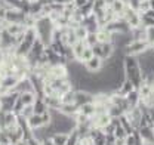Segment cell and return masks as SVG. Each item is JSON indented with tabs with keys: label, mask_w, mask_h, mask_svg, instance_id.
<instances>
[{
	"label": "cell",
	"mask_w": 154,
	"mask_h": 145,
	"mask_svg": "<svg viewBox=\"0 0 154 145\" xmlns=\"http://www.w3.org/2000/svg\"><path fill=\"white\" fill-rule=\"evenodd\" d=\"M123 68H125V77L134 85L135 89H138L139 85L142 83V71H141V65H139L138 56L125 55Z\"/></svg>",
	"instance_id": "1"
},
{
	"label": "cell",
	"mask_w": 154,
	"mask_h": 145,
	"mask_svg": "<svg viewBox=\"0 0 154 145\" xmlns=\"http://www.w3.org/2000/svg\"><path fill=\"white\" fill-rule=\"evenodd\" d=\"M34 30H36V34H37L38 40H42L46 48L51 46L52 39H54V30H55V24L51 21V18L49 17L38 18Z\"/></svg>",
	"instance_id": "2"
},
{
	"label": "cell",
	"mask_w": 154,
	"mask_h": 145,
	"mask_svg": "<svg viewBox=\"0 0 154 145\" xmlns=\"http://www.w3.org/2000/svg\"><path fill=\"white\" fill-rule=\"evenodd\" d=\"M150 48H151V46H150V43H148L147 40H131V42L125 46L123 52H125V55L138 56V55L144 54L145 51H148Z\"/></svg>",
	"instance_id": "3"
},
{
	"label": "cell",
	"mask_w": 154,
	"mask_h": 145,
	"mask_svg": "<svg viewBox=\"0 0 154 145\" xmlns=\"http://www.w3.org/2000/svg\"><path fill=\"white\" fill-rule=\"evenodd\" d=\"M123 21L129 25V28H136V27H141L142 25V17L139 12L132 11L131 8H126L125 12H123Z\"/></svg>",
	"instance_id": "4"
},
{
	"label": "cell",
	"mask_w": 154,
	"mask_h": 145,
	"mask_svg": "<svg viewBox=\"0 0 154 145\" xmlns=\"http://www.w3.org/2000/svg\"><path fill=\"white\" fill-rule=\"evenodd\" d=\"M24 17H25V12L21 11L18 8H12V9H8L6 11V21L11 22V24H22L24 21Z\"/></svg>",
	"instance_id": "5"
},
{
	"label": "cell",
	"mask_w": 154,
	"mask_h": 145,
	"mask_svg": "<svg viewBox=\"0 0 154 145\" xmlns=\"http://www.w3.org/2000/svg\"><path fill=\"white\" fill-rule=\"evenodd\" d=\"M104 64H105V61L104 59H101L99 56H92L88 62H85V67H86V70L89 72H92V74H96V72H99L102 70V67H104Z\"/></svg>",
	"instance_id": "6"
},
{
	"label": "cell",
	"mask_w": 154,
	"mask_h": 145,
	"mask_svg": "<svg viewBox=\"0 0 154 145\" xmlns=\"http://www.w3.org/2000/svg\"><path fill=\"white\" fill-rule=\"evenodd\" d=\"M88 102H94V95L86 91H82V89H76L74 91V104L77 107H80Z\"/></svg>",
	"instance_id": "7"
},
{
	"label": "cell",
	"mask_w": 154,
	"mask_h": 145,
	"mask_svg": "<svg viewBox=\"0 0 154 145\" xmlns=\"http://www.w3.org/2000/svg\"><path fill=\"white\" fill-rule=\"evenodd\" d=\"M136 130H138V135L142 139V142H154V127L145 125V126L138 127Z\"/></svg>",
	"instance_id": "8"
},
{
	"label": "cell",
	"mask_w": 154,
	"mask_h": 145,
	"mask_svg": "<svg viewBox=\"0 0 154 145\" xmlns=\"http://www.w3.org/2000/svg\"><path fill=\"white\" fill-rule=\"evenodd\" d=\"M51 76L54 79H68V68H67V64H57V65H52L51 67Z\"/></svg>",
	"instance_id": "9"
},
{
	"label": "cell",
	"mask_w": 154,
	"mask_h": 145,
	"mask_svg": "<svg viewBox=\"0 0 154 145\" xmlns=\"http://www.w3.org/2000/svg\"><path fill=\"white\" fill-rule=\"evenodd\" d=\"M82 25H85L86 28H88V31L89 33H96L101 27H99V22H98V19L96 17L92 14V15H89V17H85L83 18V22H82Z\"/></svg>",
	"instance_id": "10"
},
{
	"label": "cell",
	"mask_w": 154,
	"mask_h": 145,
	"mask_svg": "<svg viewBox=\"0 0 154 145\" xmlns=\"http://www.w3.org/2000/svg\"><path fill=\"white\" fill-rule=\"evenodd\" d=\"M19 99L24 105H33L37 99V93L33 91H27V92H22L19 93Z\"/></svg>",
	"instance_id": "11"
},
{
	"label": "cell",
	"mask_w": 154,
	"mask_h": 145,
	"mask_svg": "<svg viewBox=\"0 0 154 145\" xmlns=\"http://www.w3.org/2000/svg\"><path fill=\"white\" fill-rule=\"evenodd\" d=\"M129 34H131V40H145L147 39V28L142 25L136 27L129 31Z\"/></svg>",
	"instance_id": "12"
},
{
	"label": "cell",
	"mask_w": 154,
	"mask_h": 145,
	"mask_svg": "<svg viewBox=\"0 0 154 145\" xmlns=\"http://www.w3.org/2000/svg\"><path fill=\"white\" fill-rule=\"evenodd\" d=\"M134 89H135L134 85H132L128 79H125V82H123V83H122L117 89H116V92H117L119 95H122V96H128L131 92L134 91Z\"/></svg>",
	"instance_id": "13"
},
{
	"label": "cell",
	"mask_w": 154,
	"mask_h": 145,
	"mask_svg": "<svg viewBox=\"0 0 154 145\" xmlns=\"http://www.w3.org/2000/svg\"><path fill=\"white\" fill-rule=\"evenodd\" d=\"M27 125L31 130L34 129H38V127L43 126V120H42V114H33L27 119Z\"/></svg>",
	"instance_id": "14"
},
{
	"label": "cell",
	"mask_w": 154,
	"mask_h": 145,
	"mask_svg": "<svg viewBox=\"0 0 154 145\" xmlns=\"http://www.w3.org/2000/svg\"><path fill=\"white\" fill-rule=\"evenodd\" d=\"M95 108H96V105L94 102H88V104H83V105L79 107V113L83 114V116H86V117H92L95 114Z\"/></svg>",
	"instance_id": "15"
},
{
	"label": "cell",
	"mask_w": 154,
	"mask_h": 145,
	"mask_svg": "<svg viewBox=\"0 0 154 145\" xmlns=\"http://www.w3.org/2000/svg\"><path fill=\"white\" fill-rule=\"evenodd\" d=\"M126 101H128V104H129V107H131V108L138 107V105H139V102H141V98H139L138 89H134V91L131 92V93L126 96Z\"/></svg>",
	"instance_id": "16"
},
{
	"label": "cell",
	"mask_w": 154,
	"mask_h": 145,
	"mask_svg": "<svg viewBox=\"0 0 154 145\" xmlns=\"http://www.w3.org/2000/svg\"><path fill=\"white\" fill-rule=\"evenodd\" d=\"M68 135L70 133H64V132H57V133H54L52 135V141H54V144L55 145H67L68 142Z\"/></svg>",
	"instance_id": "17"
},
{
	"label": "cell",
	"mask_w": 154,
	"mask_h": 145,
	"mask_svg": "<svg viewBox=\"0 0 154 145\" xmlns=\"http://www.w3.org/2000/svg\"><path fill=\"white\" fill-rule=\"evenodd\" d=\"M96 37H98V42L99 43H107V42H111L113 40V34L108 30H105V28H99L96 31Z\"/></svg>",
	"instance_id": "18"
},
{
	"label": "cell",
	"mask_w": 154,
	"mask_h": 145,
	"mask_svg": "<svg viewBox=\"0 0 154 145\" xmlns=\"http://www.w3.org/2000/svg\"><path fill=\"white\" fill-rule=\"evenodd\" d=\"M88 48V45L85 43V40H79L76 45L71 48V51H73V55H74V59H80V56L83 54V51Z\"/></svg>",
	"instance_id": "19"
},
{
	"label": "cell",
	"mask_w": 154,
	"mask_h": 145,
	"mask_svg": "<svg viewBox=\"0 0 154 145\" xmlns=\"http://www.w3.org/2000/svg\"><path fill=\"white\" fill-rule=\"evenodd\" d=\"M25 30H27V28H25L22 24H9L5 31H8L11 36L15 37V36H18V34H21V33H24Z\"/></svg>",
	"instance_id": "20"
},
{
	"label": "cell",
	"mask_w": 154,
	"mask_h": 145,
	"mask_svg": "<svg viewBox=\"0 0 154 145\" xmlns=\"http://www.w3.org/2000/svg\"><path fill=\"white\" fill-rule=\"evenodd\" d=\"M33 108H34V114H43L45 111H48V105H46V102H45V99L43 98H40L37 96V99H36V102L33 104Z\"/></svg>",
	"instance_id": "21"
},
{
	"label": "cell",
	"mask_w": 154,
	"mask_h": 145,
	"mask_svg": "<svg viewBox=\"0 0 154 145\" xmlns=\"http://www.w3.org/2000/svg\"><path fill=\"white\" fill-rule=\"evenodd\" d=\"M61 104L62 105H68V104H74V91H70L64 93L61 96Z\"/></svg>",
	"instance_id": "22"
},
{
	"label": "cell",
	"mask_w": 154,
	"mask_h": 145,
	"mask_svg": "<svg viewBox=\"0 0 154 145\" xmlns=\"http://www.w3.org/2000/svg\"><path fill=\"white\" fill-rule=\"evenodd\" d=\"M80 14L83 15V17H89V15H92L94 14V2H88L85 6H82L80 9Z\"/></svg>",
	"instance_id": "23"
},
{
	"label": "cell",
	"mask_w": 154,
	"mask_h": 145,
	"mask_svg": "<svg viewBox=\"0 0 154 145\" xmlns=\"http://www.w3.org/2000/svg\"><path fill=\"white\" fill-rule=\"evenodd\" d=\"M74 31H76V36H77V40H85L86 36L89 34V31H88V28L85 27V25H79L74 28Z\"/></svg>",
	"instance_id": "24"
},
{
	"label": "cell",
	"mask_w": 154,
	"mask_h": 145,
	"mask_svg": "<svg viewBox=\"0 0 154 145\" xmlns=\"http://www.w3.org/2000/svg\"><path fill=\"white\" fill-rule=\"evenodd\" d=\"M92 56H94L92 48H91V46H88V48H86V49L83 51V54H82V56H80V59H79V61H82V62L85 64V62H88V61H89V59H91Z\"/></svg>",
	"instance_id": "25"
},
{
	"label": "cell",
	"mask_w": 154,
	"mask_h": 145,
	"mask_svg": "<svg viewBox=\"0 0 154 145\" xmlns=\"http://www.w3.org/2000/svg\"><path fill=\"white\" fill-rule=\"evenodd\" d=\"M114 136L116 138H126V136H128V132L125 130V127L122 126L120 123H119L114 129Z\"/></svg>",
	"instance_id": "26"
},
{
	"label": "cell",
	"mask_w": 154,
	"mask_h": 145,
	"mask_svg": "<svg viewBox=\"0 0 154 145\" xmlns=\"http://www.w3.org/2000/svg\"><path fill=\"white\" fill-rule=\"evenodd\" d=\"M33 114H34V108H33V105H25L24 110L21 111V114H19V116H21V117H24V119L27 120V119H28L30 116H33Z\"/></svg>",
	"instance_id": "27"
},
{
	"label": "cell",
	"mask_w": 154,
	"mask_h": 145,
	"mask_svg": "<svg viewBox=\"0 0 154 145\" xmlns=\"http://www.w3.org/2000/svg\"><path fill=\"white\" fill-rule=\"evenodd\" d=\"M85 43L88 45V46H94L98 43V37H96V33H89L86 39H85Z\"/></svg>",
	"instance_id": "28"
},
{
	"label": "cell",
	"mask_w": 154,
	"mask_h": 145,
	"mask_svg": "<svg viewBox=\"0 0 154 145\" xmlns=\"http://www.w3.org/2000/svg\"><path fill=\"white\" fill-rule=\"evenodd\" d=\"M148 9H151V5H150V0H142L141 2V5H139V9H138V12L141 14V15H144Z\"/></svg>",
	"instance_id": "29"
},
{
	"label": "cell",
	"mask_w": 154,
	"mask_h": 145,
	"mask_svg": "<svg viewBox=\"0 0 154 145\" xmlns=\"http://www.w3.org/2000/svg\"><path fill=\"white\" fill-rule=\"evenodd\" d=\"M0 144H11V138H9V133L5 130V129H0Z\"/></svg>",
	"instance_id": "30"
},
{
	"label": "cell",
	"mask_w": 154,
	"mask_h": 145,
	"mask_svg": "<svg viewBox=\"0 0 154 145\" xmlns=\"http://www.w3.org/2000/svg\"><path fill=\"white\" fill-rule=\"evenodd\" d=\"M150 46H154V27H147V39Z\"/></svg>",
	"instance_id": "31"
},
{
	"label": "cell",
	"mask_w": 154,
	"mask_h": 145,
	"mask_svg": "<svg viewBox=\"0 0 154 145\" xmlns=\"http://www.w3.org/2000/svg\"><path fill=\"white\" fill-rule=\"evenodd\" d=\"M24 107H25V105H24V104L21 102V99H19V96H18V99H17V102H15V105H14L12 111H14V113H15L17 116H19V114H21V111L24 110Z\"/></svg>",
	"instance_id": "32"
},
{
	"label": "cell",
	"mask_w": 154,
	"mask_h": 145,
	"mask_svg": "<svg viewBox=\"0 0 154 145\" xmlns=\"http://www.w3.org/2000/svg\"><path fill=\"white\" fill-rule=\"evenodd\" d=\"M141 2H142V0H128L126 3H128V8H131L132 11H136V12H138Z\"/></svg>",
	"instance_id": "33"
},
{
	"label": "cell",
	"mask_w": 154,
	"mask_h": 145,
	"mask_svg": "<svg viewBox=\"0 0 154 145\" xmlns=\"http://www.w3.org/2000/svg\"><path fill=\"white\" fill-rule=\"evenodd\" d=\"M27 141V145H42V142L38 141L36 136H30L28 139H25Z\"/></svg>",
	"instance_id": "34"
},
{
	"label": "cell",
	"mask_w": 154,
	"mask_h": 145,
	"mask_svg": "<svg viewBox=\"0 0 154 145\" xmlns=\"http://www.w3.org/2000/svg\"><path fill=\"white\" fill-rule=\"evenodd\" d=\"M88 3V0H74V6H76V9H80L82 6H85Z\"/></svg>",
	"instance_id": "35"
},
{
	"label": "cell",
	"mask_w": 154,
	"mask_h": 145,
	"mask_svg": "<svg viewBox=\"0 0 154 145\" xmlns=\"http://www.w3.org/2000/svg\"><path fill=\"white\" fill-rule=\"evenodd\" d=\"M114 145H126V138H116Z\"/></svg>",
	"instance_id": "36"
},
{
	"label": "cell",
	"mask_w": 154,
	"mask_h": 145,
	"mask_svg": "<svg viewBox=\"0 0 154 145\" xmlns=\"http://www.w3.org/2000/svg\"><path fill=\"white\" fill-rule=\"evenodd\" d=\"M42 145H55V144H54V141L51 138H46V139L42 141Z\"/></svg>",
	"instance_id": "37"
},
{
	"label": "cell",
	"mask_w": 154,
	"mask_h": 145,
	"mask_svg": "<svg viewBox=\"0 0 154 145\" xmlns=\"http://www.w3.org/2000/svg\"><path fill=\"white\" fill-rule=\"evenodd\" d=\"M5 58H6V54H5V51L0 48V65L5 62Z\"/></svg>",
	"instance_id": "38"
},
{
	"label": "cell",
	"mask_w": 154,
	"mask_h": 145,
	"mask_svg": "<svg viewBox=\"0 0 154 145\" xmlns=\"http://www.w3.org/2000/svg\"><path fill=\"white\" fill-rule=\"evenodd\" d=\"M113 2H116V0H105V3H107V6H110Z\"/></svg>",
	"instance_id": "39"
},
{
	"label": "cell",
	"mask_w": 154,
	"mask_h": 145,
	"mask_svg": "<svg viewBox=\"0 0 154 145\" xmlns=\"http://www.w3.org/2000/svg\"><path fill=\"white\" fill-rule=\"evenodd\" d=\"M150 5H151V9L154 11V0H150Z\"/></svg>",
	"instance_id": "40"
},
{
	"label": "cell",
	"mask_w": 154,
	"mask_h": 145,
	"mask_svg": "<svg viewBox=\"0 0 154 145\" xmlns=\"http://www.w3.org/2000/svg\"><path fill=\"white\" fill-rule=\"evenodd\" d=\"M2 25H3V19L0 18V28H2Z\"/></svg>",
	"instance_id": "41"
},
{
	"label": "cell",
	"mask_w": 154,
	"mask_h": 145,
	"mask_svg": "<svg viewBox=\"0 0 154 145\" xmlns=\"http://www.w3.org/2000/svg\"><path fill=\"white\" fill-rule=\"evenodd\" d=\"M2 33H3V30H2V28H0V39H2Z\"/></svg>",
	"instance_id": "42"
},
{
	"label": "cell",
	"mask_w": 154,
	"mask_h": 145,
	"mask_svg": "<svg viewBox=\"0 0 154 145\" xmlns=\"http://www.w3.org/2000/svg\"><path fill=\"white\" fill-rule=\"evenodd\" d=\"M0 111H2V99H0Z\"/></svg>",
	"instance_id": "43"
},
{
	"label": "cell",
	"mask_w": 154,
	"mask_h": 145,
	"mask_svg": "<svg viewBox=\"0 0 154 145\" xmlns=\"http://www.w3.org/2000/svg\"><path fill=\"white\" fill-rule=\"evenodd\" d=\"M105 145H114V144H108V142H107V144H105Z\"/></svg>",
	"instance_id": "44"
},
{
	"label": "cell",
	"mask_w": 154,
	"mask_h": 145,
	"mask_svg": "<svg viewBox=\"0 0 154 145\" xmlns=\"http://www.w3.org/2000/svg\"><path fill=\"white\" fill-rule=\"evenodd\" d=\"M151 85H153V86H154V79H153V83H151Z\"/></svg>",
	"instance_id": "45"
},
{
	"label": "cell",
	"mask_w": 154,
	"mask_h": 145,
	"mask_svg": "<svg viewBox=\"0 0 154 145\" xmlns=\"http://www.w3.org/2000/svg\"><path fill=\"white\" fill-rule=\"evenodd\" d=\"M88 2H95V0H88Z\"/></svg>",
	"instance_id": "46"
},
{
	"label": "cell",
	"mask_w": 154,
	"mask_h": 145,
	"mask_svg": "<svg viewBox=\"0 0 154 145\" xmlns=\"http://www.w3.org/2000/svg\"><path fill=\"white\" fill-rule=\"evenodd\" d=\"M0 145H6V144H0Z\"/></svg>",
	"instance_id": "47"
},
{
	"label": "cell",
	"mask_w": 154,
	"mask_h": 145,
	"mask_svg": "<svg viewBox=\"0 0 154 145\" xmlns=\"http://www.w3.org/2000/svg\"><path fill=\"white\" fill-rule=\"evenodd\" d=\"M0 80H2V79H0Z\"/></svg>",
	"instance_id": "48"
}]
</instances>
